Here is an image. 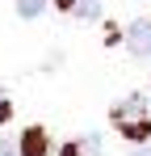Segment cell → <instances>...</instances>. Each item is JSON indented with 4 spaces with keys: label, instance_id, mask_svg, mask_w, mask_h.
Returning <instances> with one entry per match:
<instances>
[{
    "label": "cell",
    "instance_id": "cell-6",
    "mask_svg": "<svg viewBox=\"0 0 151 156\" xmlns=\"http://www.w3.org/2000/svg\"><path fill=\"white\" fill-rule=\"evenodd\" d=\"M0 156H21V152H17V144H8V139H0Z\"/></svg>",
    "mask_w": 151,
    "mask_h": 156
},
{
    "label": "cell",
    "instance_id": "cell-5",
    "mask_svg": "<svg viewBox=\"0 0 151 156\" xmlns=\"http://www.w3.org/2000/svg\"><path fill=\"white\" fill-rule=\"evenodd\" d=\"M17 13H21L25 21H34L38 13H46V0H17Z\"/></svg>",
    "mask_w": 151,
    "mask_h": 156
},
{
    "label": "cell",
    "instance_id": "cell-8",
    "mask_svg": "<svg viewBox=\"0 0 151 156\" xmlns=\"http://www.w3.org/2000/svg\"><path fill=\"white\" fill-rule=\"evenodd\" d=\"M0 101H4V89H0Z\"/></svg>",
    "mask_w": 151,
    "mask_h": 156
},
{
    "label": "cell",
    "instance_id": "cell-4",
    "mask_svg": "<svg viewBox=\"0 0 151 156\" xmlns=\"http://www.w3.org/2000/svg\"><path fill=\"white\" fill-rule=\"evenodd\" d=\"M63 4L72 9L76 17H84V21H92V17L101 13V0H63Z\"/></svg>",
    "mask_w": 151,
    "mask_h": 156
},
{
    "label": "cell",
    "instance_id": "cell-1",
    "mask_svg": "<svg viewBox=\"0 0 151 156\" xmlns=\"http://www.w3.org/2000/svg\"><path fill=\"white\" fill-rule=\"evenodd\" d=\"M113 122L122 127L126 139H147L151 135V118H147V97H139V93H130L126 101L113 105Z\"/></svg>",
    "mask_w": 151,
    "mask_h": 156
},
{
    "label": "cell",
    "instance_id": "cell-7",
    "mask_svg": "<svg viewBox=\"0 0 151 156\" xmlns=\"http://www.w3.org/2000/svg\"><path fill=\"white\" fill-rule=\"evenodd\" d=\"M130 156H151V144H143V148H139V152H130Z\"/></svg>",
    "mask_w": 151,
    "mask_h": 156
},
{
    "label": "cell",
    "instance_id": "cell-2",
    "mask_svg": "<svg viewBox=\"0 0 151 156\" xmlns=\"http://www.w3.org/2000/svg\"><path fill=\"white\" fill-rule=\"evenodd\" d=\"M126 47L143 59H151V21H130L126 26Z\"/></svg>",
    "mask_w": 151,
    "mask_h": 156
},
{
    "label": "cell",
    "instance_id": "cell-3",
    "mask_svg": "<svg viewBox=\"0 0 151 156\" xmlns=\"http://www.w3.org/2000/svg\"><path fill=\"white\" fill-rule=\"evenodd\" d=\"M21 156H46V131L42 127H29L21 135V148H17Z\"/></svg>",
    "mask_w": 151,
    "mask_h": 156
}]
</instances>
